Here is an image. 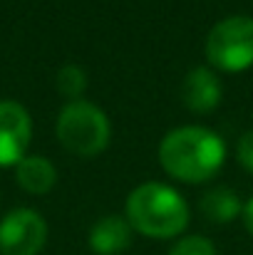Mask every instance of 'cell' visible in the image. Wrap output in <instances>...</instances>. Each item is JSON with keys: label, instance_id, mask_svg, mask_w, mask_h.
Returning a JSON list of instances; mask_svg holds the SVG:
<instances>
[{"label": "cell", "instance_id": "cell-1", "mask_svg": "<svg viewBox=\"0 0 253 255\" xmlns=\"http://www.w3.org/2000/svg\"><path fill=\"white\" fill-rule=\"evenodd\" d=\"M162 169L184 183H204L214 178L226 161V144L204 127H181L169 131L159 144Z\"/></svg>", "mask_w": 253, "mask_h": 255}, {"label": "cell", "instance_id": "cell-2", "mask_svg": "<svg viewBox=\"0 0 253 255\" xmlns=\"http://www.w3.org/2000/svg\"><path fill=\"white\" fill-rule=\"evenodd\" d=\"M132 231L147 238H174L189 223V206L164 183L147 181L127 196V216Z\"/></svg>", "mask_w": 253, "mask_h": 255}, {"label": "cell", "instance_id": "cell-3", "mask_svg": "<svg viewBox=\"0 0 253 255\" xmlns=\"http://www.w3.org/2000/svg\"><path fill=\"white\" fill-rule=\"evenodd\" d=\"M109 119L92 102H70L57 117L60 144L77 156H97L109 144Z\"/></svg>", "mask_w": 253, "mask_h": 255}, {"label": "cell", "instance_id": "cell-4", "mask_svg": "<svg viewBox=\"0 0 253 255\" xmlns=\"http://www.w3.org/2000/svg\"><path fill=\"white\" fill-rule=\"evenodd\" d=\"M206 60L224 72H244L253 65V17L231 15L216 22L206 37Z\"/></svg>", "mask_w": 253, "mask_h": 255}, {"label": "cell", "instance_id": "cell-5", "mask_svg": "<svg viewBox=\"0 0 253 255\" xmlns=\"http://www.w3.org/2000/svg\"><path fill=\"white\" fill-rule=\"evenodd\" d=\"M47 241V223L32 208H15L0 221V255H37Z\"/></svg>", "mask_w": 253, "mask_h": 255}, {"label": "cell", "instance_id": "cell-6", "mask_svg": "<svg viewBox=\"0 0 253 255\" xmlns=\"http://www.w3.org/2000/svg\"><path fill=\"white\" fill-rule=\"evenodd\" d=\"M32 136L30 114L20 102L0 99V166H17Z\"/></svg>", "mask_w": 253, "mask_h": 255}, {"label": "cell", "instance_id": "cell-7", "mask_svg": "<svg viewBox=\"0 0 253 255\" xmlns=\"http://www.w3.org/2000/svg\"><path fill=\"white\" fill-rule=\"evenodd\" d=\"M181 99L191 112H214L221 102V82L209 67H194L181 85Z\"/></svg>", "mask_w": 253, "mask_h": 255}, {"label": "cell", "instance_id": "cell-8", "mask_svg": "<svg viewBox=\"0 0 253 255\" xmlns=\"http://www.w3.org/2000/svg\"><path fill=\"white\" fill-rule=\"evenodd\" d=\"M132 243V226L122 216H104L89 231V248L97 255H119Z\"/></svg>", "mask_w": 253, "mask_h": 255}, {"label": "cell", "instance_id": "cell-9", "mask_svg": "<svg viewBox=\"0 0 253 255\" xmlns=\"http://www.w3.org/2000/svg\"><path fill=\"white\" fill-rule=\"evenodd\" d=\"M15 178L27 193H47L57 183V171L45 156H25L15 166Z\"/></svg>", "mask_w": 253, "mask_h": 255}, {"label": "cell", "instance_id": "cell-10", "mask_svg": "<svg viewBox=\"0 0 253 255\" xmlns=\"http://www.w3.org/2000/svg\"><path fill=\"white\" fill-rule=\"evenodd\" d=\"M201 213L214 221V223H229L231 218H236L239 213H244L241 201L234 191L229 188H214L201 198Z\"/></svg>", "mask_w": 253, "mask_h": 255}, {"label": "cell", "instance_id": "cell-11", "mask_svg": "<svg viewBox=\"0 0 253 255\" xmlns=\"http://www.w3.org/2000/svg\"><path fill=\"white\" fill-rule=\"evenodd\" d=\"M57 89L65 97H70L72 102H77L80 94L87 89V75H84V70L77 67V65H65L57 72Z\"/></svg>", "mask_w": 253, "mask_h": 255}, {"label": "cell", "instance_id": "cell-12", "mask_svg": "<svg viewBox=\"0 0 253 255\" xmlns=\"http://www.w3.org/2000/svg\"><path fill=\"white\" fill-rule=\"evenodd\" d=\"M169 255H216V248L206 236H186L171 246Z\"/></svg>", "mask_w": 253, "mask_h": 255}, {"label": "cell", "instance_id": "cell-13", "mask_svg": "<svg viewBox=\"0 0 253 255\" xmlns=\"http://www.w3.org/2000/svg\"><path fill=\"white\" fill-rule=\"evenodd\" d=\"M239 161H241L244 169L253 173V129L246 131L239 141Z\"/></svg>", "mask_w": 253, "mask_h": 255}, {"label": "cell", "instance_id": "cell-14", "mask_svg": "<svg viewBox=\"0 0 253 255\" xmlns=\"http://www.w3.org/2000/svg\"><path fill=\"white\" fill-rule=\"evenodd\" d=\"M244 223H246V231L253 236V198L244 206Z\"/></svg>", "mask_w": 253, "mask_h": 255}]
</instances>
